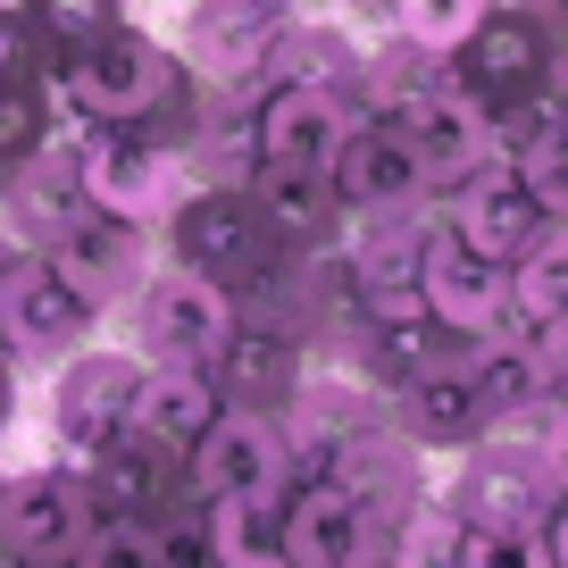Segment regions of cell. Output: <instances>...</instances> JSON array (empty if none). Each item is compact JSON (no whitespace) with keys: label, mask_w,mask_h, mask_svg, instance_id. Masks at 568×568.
Wrapping results in <instances>:
<instances>
[{"label":"cell","mask_w":568,"mask_h":568,"mask_svg":"<svg viewBox=\"0 0 568 568\" xmlns=\"http://www.w3.org/2000/svg\"><path fill=\"white\" fill-rule=\"evenodd\" d=\"M326 184H335V201H343L352 217H402L409 201L426 193L418 151H409V125H402V118H359L352 134H343Z\"/></svg>","instance_id":"obj_8"},{"label":"cell","mask_w":568,"mask_h":568,"mask_svg":"<svg viewBox=\"0 0 568 568\" xmlns=\"http://www.w3.org/2000/svg\"><path fill=\"white\" fill-rule=\"evenodd\" d=\"M551 560L568 568V494H560V518H551Z\"/></svg>","instance_id":"obj_32"},{"label":"cell","mask_w":568,"mask_h":568,"mask_svg":"<svg viewBox=\"0 0 568 568\" xmlns=\"http://www.w3.org/2000/svg\"><path fill=\"white\" fill-rule=\"evenodd\" d=\"M527 18H544V26H568V0H527Z\"/></svg>","instance_id":"obj_33"},{"label":"cell","mask_w":568,"mask_h":568,"mask_svg":"<svg viewBox=\"0 0 568 568\" xmlns=\"http://www.w3.org/2000/svg\"><path fill=\"white\" fill-rule=\"evenodd\" d=\"M418 302H426V318H444L452 335H468V343L527 335L518 310H510V267L485 260V251H468L460 234H426V251H418Z\"/></svg>","instance_id":"obj_3"},{"label":"cell","mask_w":568,"mask_h":568,"mask_svg":"<svg viewBox=\"0 0 568 568\" xmlns=\"http://www.w3.org/2000/svg\"><path fill=\"white\" fill-rule=\"evenodd\" d=\"M352 9H376V0H352Z\"/></svg>","instance_id":"obj_35"},{"label":"cell","mask_w":568,"mask_h":568,"mask_svg":"<svg viewBox=\"0 0 568 568\" xmlns=\"http://www.w3.org/2000/svg\"><path fill=\"white\" fill-rule=\"evenodd\" d=\"M75 168H84V193L92 210L109 217H134V226H151V217H168V201H176V160L168 151H151V142L134 134H92L84 151H75Z\"/></svg>","instance_id":"obj_11"},{"label":"cell","mask_w":568,"mask_h":568,"mask_svg":"<svg viewBox=\"0 0 568 568\" xmlns=\"http://www.w3.org/2000/svg\"><path fill=\"white\" fill-rule=\"evenodd\" d=\"M92 318H101V310L51 267V251L0 267V343H9L18 359H68Z\"/></svg>","instance_id":"obj_7"},{"label":"cell","mask_w":568,"mask_h":568,"mask_svg":"<svg viewBox=\"0 0 568 568\" xmlns=\"http://www.w3.org/2000/svg\"><path fill=\"white\" fill-rule=\"evenodd\" d=\"M510 310H518V326L568 318V234H544L535 251L510 260Z\"/></svg>","instance_id":"obj_24"},{"label":"cell","mask_w":568,"mask_h":568,"mask_svg":"<svg viewBox=\"0 0 568 568\" xmlns=\"http://www.w3.org/2000/svg\"><path fill=\"white\" fill-rule=\"evenodd\" d=\"M460 568H560L544 527H468L460 535Z\"/></svg>","instance_id":"obj_29"},{"label":"cell","mask_w":568,"mask_h":568,"mask_svg":"<svg viewBox=\"0 0 568 568\" xmlns=\"http://www.w3.org/2000/svg\"><path fill=\"white\" fill-rule=\"evenodd\" d=\"M210 551L217 568H293L284 560V501L276 494H226L210 501Z\"/></svg>","instance_id":"obj_21"},{"label":"cell","mask_w":568,"mask_h":568,"mask_svg":"<svg viewBox=\"0 0 568 568\" xmlns=\"http://www.w3.org/2000/svg\"><path fill=\"white\" fill-rule=\"evenodd\" d=\"M51 26L75 34V42H92V34H109V0H51Z\"/></svg>","instance_id":"obj_31"},{"label":"cell","mask_w":568,"mask_h":568,"mask_svg":"<svg viewBox=\"0 0 568 568\" xmlns=\"http://www.w3.org/2000/svg\"><path fill=\"white\" fill-rule=\"evenodd\" d=\"M217 409H226V393H217V376H210V368H142L134 402H125V435L160 444L168 460H184Z\"/></svg>","instance_id":"obj_15"},{"label":"cell","mask_w":568,"mask_h":568,"mask_svg":"<svg viewBox=\"0 0 568 568\" xmlns=\"http://www.w3.org/2000/svg\"><path fill=\"white\" fill-rule=\"evenodd\" d=\"M184 477L193 494L226 501V494H284L293 477V444H284V426H267V409H217L201 426V444L184 452Z\"/></svg>","instance_id":"obj_6"},{"label":"cell","mask_w":568,"mask_h":568,"mask_svg":"<svg viewBox=\"0 0 568 568\" xmlns=\"http://www.w3.org/2000/svg\"><path fill=\"white\" fill-rule=\"evenodd\" d=\"M68 568H160V527H142V518H92V535L75 544Z\"/></svg>","instance_id":"obj_28"},{"label":"cell","mask_w":568,"mask_h":568,"mask_svg":"<svg viewBox=\"0 0 568 568\" xmlns=\"http://www.w3.org/2000/svg\"><path fill=\"white\" fill-rule=\"evenodd\" d=\"M0 568H18V560H0Z\"/></svg>","instance_id":"obj_36"},{"label":"cell","mask_w":568,"mask_h":568,"mask_svg":"<svg viewBox=\"0 0 568 568\" xmlns=\"http://www.w3.org/2000/svg\"><path fill=\"white\" fill-rule=\"evenodd\" d=\"M51 267L84 293L92 310H118L125 293H142V226L134 217H109V210H92V217H75L68 234L51 243Z\"/></svg>","instance_id":"obj_13"},{"label":"cell","mask_w":568,"mask_h":568,"mask_svg":"<svg viewBox=\"0 0 568 568\" xmlns=\"http://www.w3.org/2000/svg\"><path fill=\"white\" fill-rule=\"evenodd\" d=\"M402 125H409V151H418V176L435 184V193H460L468 176L501 168V118L477 101V84H460V75H444V68L402 109Z\"/></svg>","instance_id":"obj_1"},{"label":"cell","mask_w":568,"mask_h":568,"mask_svg":"<svg viewBox=\"0 0 568 568\" xmlns=\"http://www.w3.org/2000/svg\"><path fill=\"white\" fill-rule=\"evenodd\" d=\"M284 0H193V18H184V42H193L201 68L217 75H243L267 59V42L284 34Z\"/></svg>","instance_id":"obj_18"},{"label":"cell","mask_w":568,"mask_h":568,"mask_svg":"<svg viewBox=\"0 0 568 568\" xmlns=\"http://www.w3.org/2000/svg\"><path fill=\"white\" fill-rule=\"evenodd\" d=\"M9 210H18V226L34 234L42 251H51L75 217H92V193H84L75 151H34V160L18 168V184H9Z\"/></svg>","instance_id":"obj_20"},{"label":"cell","mask_w":568,"mask_h":568,"mask_svg":"<svg viewBox=\"0 0 568 568\" xmlns=\"http://www.w3.org/2000/svg\"><path fill=\"white\" fill-rule=\"evenodd\" d=\"M418 251H426V226H393V217L368 226L352 284H359V310H368L376 326H385V318H418V310H426L418 302Z\"/></svg>","instance_id":"obj_19"},{"label":"cell","mask_w":568,"mask_h":568,"mask_svg":"<svg viewBox=\"0 0 568 568\" xmlns=\"http://www.w3.org/2000/svg\"><path fill=\"white\" fill-rule=\"evenodd\" d=\"M84 535H92V485L84 477H59V468L0 477V560L68 568Z\"/></svg>","instance_id":"obj_4"},{"label":"cell","mask_w":568,"mask_h":568,"mask_svg":"<svg viewBox=\"0 0 568 568\" xmlns=\"http://www.w3.org/2000/svg\"><path fill=\"white\" fill-rule=\"evenodd\" d=\"M68 92L92 118L125 125V118H142V109H160L176 92V68H168L160 42H142V34H92L84 59L68 68Z\"/></svg>","instance_id":"obj_10"},{"label":"cell","mask_w":568,"mask_h":568,"mask_svg":"<svg viewBox=\"0 0 568 568\" xmlns=\"http://www.w3.org/2000/svg\"><path fill=\"white\" fill-rule=\"evenodd\" d=\"M452 234H460L468 251H485V260L510 267L518 251H535L551 234V217H544V201H535L510 168H485V176H468L460 193H452Z\"/></svg>","instance_id":"obj_14"},{"label":"cell","mask_w":568,"mask_h":568,"mask_svg":"<svg viewBox=\"0 0 568 568\" xmlns=\"http://www.w3.org/2000/svg\"><path fill=\"white\" fill-rule=\"evenodd\" d=\"M376 551V510L352 494V485H310L293 510H284V560L293 568H343Z\"/></svg>","instance_id":"obj_16"},{"label":"cell","mask_w":568,"mask_h":568,"mask_svg":"<svg viewBox=\"0 0 568 568\" xmlns=\"http://www.w3.org/2000/svg\"><path fill=\"white\" fill-rule=\"evenodd\" d=\"M352 125L359 118H352V101H343V84H284V92H267L251 142H260L267 168H335Z\"/></svg>","instance_id":"obj_12"},{"label":"cell","mask_w":568,"mask_h":568,"mask_svg":"<svg viewBox=\"0 0 568 568\" xmlns=\"http://www.w3.org/2000/svg\"><path fill=\"white\" fill-rule=\"evenodd\" d=\"M160 568H217L210 527H201V518H168L160 527Z\"/></svg>","instance_id":"obj_30"},{"label":"cell","mask_w":568,"mask_h":568,"mask_svg":"<svg viewBox=\"0 0 568 568\" xmlns=\"http://www.w3.org/2000/svg\"><path fill=\"white\" fill-rule=\"evenodd\" d=\"M393 435H402L409 452H460L485 435V409H477V385H468V368H426L409 376L402 393H393Z\"/></svg>","instance_id":"obj_17"},{"label":"cell","mask_w":568,"mask_h":568,"mask_svg":"<svg viewBox=\"0 0 568 568\" xmlns=\"http://www.w3.org/2000/svg\"><path fill=\"white\" fill-rule=\"evenodd\" d=\"M134 385H142V359H134V352H68V368H59V393H51L59 444H68L75 460H92L101 444H118Z\"/></svg>","instance_id":"obj_9"},{"label":"cell","mask_w":568,"mask_h":568,"mask_svg":"<svg viewBox=\"0 0 568 568\" xmlns=\"http://www.w3.org/2000/svg\"><path fill=\"white\" fill-rule=\"evenodd\" d=\"M501 160L544 201V217H568V109H544V118H527L518 134H501Z\"/></svg>","instance_id":"obj_22"},{"label":"cell","mask_w":568,"mask_h":568,"mask_svg":"<svg viewBox=\"0 0 568 568\" xmlns=\"http://www.w3.org/2000/svg\"><path fill=\"white\" fill-rule=\"evenodd\" d=\"M460 535H468V518L452 501L402 510L393 518V544H385V568H460Z\"/></svg>","instance_id":"obj_26"},{"label":"cell","mask_w":568,"mask_h":568,"mask_svg":"<svg viewBox=\"0 0 568 568\" xmlns=\"http://www.w3.org/2000/svg\"><path fill=\"white\" fill-rule=\"evenodd\" d=\"M260 210H267L276 234L310 243V234H326V217H335V184H326V168H267L260 160Z\"/></svg>","instance_id":"obj_23"},{"label":"cell","mask_w":568,"mask_h":568,"mask_svg":"<svg viewBox=\"0 0 568 568\" xmlns=\"http://www.w3.org/2000/svg\"><path fill=\"white\" fill-rule=\"evenodd\" d=\"M234 335V293L210 267H160L142 276V352L160 368H217Z\"/></svg>","instance_id":"obj_2"},{"label":"cell","mask_w":568,"mask_h":568,"mask_svg":"<svg viewBox=\"0 0 568 568\" xmlns=\"http://www.w3.org/2000/svg\"><path fill=\"white\" fill-rule=\"evenodd\" d=\"M385 9H393V34H402V42L452 59V51H468V42H477V26H485V9H494V0H385Z\"/></svg>","instance_id":"obj_25"},{"label":"cell","mask_w":568,"mask_h":568,"mask_svg":"<svg viewBox=\"0 0 568 568\" xmlns=\"http://www.w3.org/2000/svg\"><path fill=\"white\" fill-rule=\"evenodd\" d=\"M560 494H568V468H560V452L535 435V444H485L477 460L460 468V485H452V510H460L468 527H535Z\"/></svg>","instance_id":"obj_5"},{"label":"cell","mask_w":568,"mask_h":568,"mask_svg":"<svg viewBox=\"0 0 568 568\" xmlns=\"http://www.w3.org/2000/svg\"><path fill=\"white\" fill-rule=\"evenodd\" d=\"M343 568H385V560H376V551H368V560H343Z\"/></svg>","instance_id":"obj_34"},{"label":"cell","mask_w":568,"mask_h":568,"mask_svg":"<svg viewBox=\"0 0 568 568\" xmlns=\"http://www.w3.org/2000/svg\"><path fill=\"white\" fill-rule=\"evenodd\" d=\"M267 84H343V75H352V51H343L335 34H318V26H284L276 42H267Z\"/></svg>","instance_id":"obj_27"}]
</instances>
